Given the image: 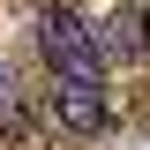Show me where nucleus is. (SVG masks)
I'll use <instances>...</instances> for the list:
<instances>
[{"instance_id":"nucleus-1","label":"nucleus","mask_w":150,"mask_h":150,"mask_svg":"<svg viewBox=\"0 0 150 150\" xmlns=\"http://www.w3.org/2000/svg\"><path fill=\"white\" fill-rule=\"evenodd\" d=\"M38 38H45V60H53V83H105V45L75 8H45Z\"/></svg>"},{"instance_id":"nucleus-2","label":"nucleus","mask_w":150,"mask_h":150,"mask_svg":"<svg viewBox=\"0 0 150 150\" xmlns=\"http://www.w3.org/2000/svg\"><path fill=\"white\" fill-rule=\"evenodd\" d=\"M53 112H60V128H75V135H105L112 128L105 83H53Z\"/></svg>"},{"instance_id":"nucleus-3","label":"nucleus","mask_w":150,"mask_h":150,"mask_svg":"<svg viewBox=\"0 0 150 150\" xmlns=\"http://www.w3.org/2000/svg\"><path fill=\"white\" fill-rule=\"evenodd\" d=\"M0 128H23V98H15V75L0 68Z\"/></svg>"}]
</instances>
